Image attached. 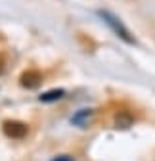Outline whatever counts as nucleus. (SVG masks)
<instances>
[{
    "label": "nucleus",
    "instance_id": "obj_1",
    "mask_svg": "<svg viewBox=\"0 0 155 161\" xmlns=\"http://www.w3.org/2000/svg\"><path fill=\"white\" fill-rule=\"evenodd\" d=\"M27 125L25 123H19V121H6L4 123V132L10 138H23L27 134Z\"/></svg>",
    "mask_w": 155,
    "mask_h": 161
},
{
    "label": "nucleus",
    "instance_id": "obj_2",
    "mask_svg": "<svg viewBox=\"0 0 155 161\" xmlns=\"http://www.w3.org/2000/svg\"><path fill=\"white\" fill-rule=\"evenodd\" d=\"M100 15H102V17L105 19V21H107V23H109V25H111V27L115 29V33H117V35H119L121 38H125V40H126V42H132V36L128 35V31H126V29H125V27H123V25H121V23L117 21V19H115V17H113V15H109L107 12H102Z\"/></svg>",
    "mask_w": 155,
    "mask_h": 161
},
{
    "label": "nucleus",
    "instance_id": "obj_3",
    "mask_svg": "<svg viewBox=\"0 0 155 161\" xmlns=\"http://www.w3.org/2000/svg\"><path fill=\"white\" fill-rule=\"evenodd\" d=\"M40 80H42V75L38 73V71H27L21 77V86H25V88H36L38 85H40Z\"/></svg>",
    "mask_w": 155,
    "mask_h": 161
},
{
    "label": "nucleus",
    "instance_id": "obj_4",
    "mask_svg": "<svg viewBox=\"0 0 155 161\" xmlns=\"http://www.w3.org/2000/svg\"><path fill=\"white\" fill-rule=\"evenodd\" d=\"M63 96V90H50V92H44L40 96V102L48 104V102H56V100H60Z\"/></svg>",
    "mask_w": 155,
    "mask_h": 161
},
{
    "label": "nucleus",
    "instance_id": "obj_5",
    "mask_svg": "<svg viewBox=\"0 0 155 161\" xmlns=\"http://www.w3.org/2000/svg\"><path fill=\"white\" fill-rule=\"evenodd\" d=\"M115 123H117L119 129H126V127H130V123H132V117H130V115H117Z\"/></svg>",
    "mask_w": 155,
    "mask_h": 161
},
{
    "label": "nucleus",
    "instance_id": "obj_6",
    "mask_svg": "<svg viewBox=\"0 0 155 161\" xmlns=\"http://www.w3.org/2000/svg\"><path fill=\"white\" fill-rule=\"evenodd\" d=\"M52 161H73V157H69V155H61V157H56V159H52Z\"/></svg>",
    "mask_w": 155,
    "mask_h": 161
}]
</instances>
